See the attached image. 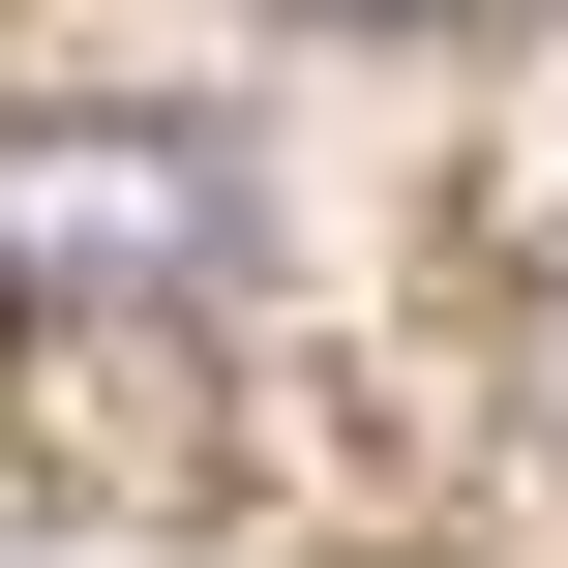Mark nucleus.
Listing matches in <instances>:
<instances>
[{
	"instance_id": "2",
	"label": "nucleus",
	"mask_w": 568,
	"mask_h": 568,
	"mask_svg": "<svg viewBox=\"0 0 568 568\" xmlns=\"http://www.w3.org/2000/svg\"><path fill=\"white\" fill-rule=\"evenodd\" d=\"M329 30H419V0H329Z\"/></svg>"
},
{
	"instance_id": "1",
	"label": "nucleus",
	"mask_w": 568,
	"mask_h": 568,
	"mask_svg": "<svg viewBox=\"0 0 568 568\" xmlns=\"http://www.w3.org/2000/svg\"><path fill=\"white\" fill-rule=\"evenodd\" d=\"M0 300H30V329H180V300H240V150H210V120H120V90H30V120H0Z\"/></svg>"
},
{
	"instance_id": "3",
	"label": "nucleus",
	"mask_w": 568,
	"mask_h": 568,
	"mask_svg": "<svg viewBox=\"0 0 568 568\" xmlns=\"http://www.w3.org/2000/svg\"><path fill=\"white\" fill-rule=\"evenodd\" d=\"M539 389H568V300H539Z\"/></svg>"
}]
</instances>
